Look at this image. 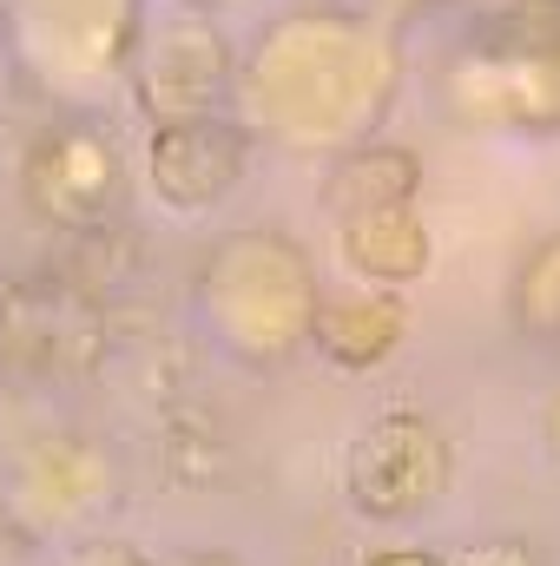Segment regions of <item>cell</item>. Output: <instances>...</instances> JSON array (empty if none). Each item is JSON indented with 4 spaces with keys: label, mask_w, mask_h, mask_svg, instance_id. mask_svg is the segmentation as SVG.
<instances>
[{
    "label": "cell",
    "mask_w": 560,
    "mask_h": 566,
    "mask_svg": "<svg viewBox=\"0 0 560 566\" xmlns=\"http://www.w3.org/2000/svg\"><path fill=\"white\" fill-rule=\"evenodd\" d=\"M350 481H356L363 514H383V521L416 514V507L435 501V488L448 481L442 434H435L428 422H416V416H383V422L363 434Z\"/></svg>",
    "instance_id": "cell-1"
},
{
    "label": "cell",
    "mask_w": 560,
    "mask_h": 566,
    "mask_svg": "<svg viewBox=\"0 0 560 566\" xmlns=\"http://www.w3.org/2000/svg\"><path fill=\"white\" fill-rule=\"evenodd\" d=\"M238 139L225 133V126H211V119H198V126H172L158 151H152V165H158V185L172 191V198H185V205H205V198H218L231 178H238Z\"/></svg>",
    "instance_id": "cell-2"
},
{
    "label": "cell",
    "mask_w": 560,
    "mask_h": 566,
    "mask_svg": "<svg viewBox=\"0 0 560 566\" xmlns=\"http://www.w3.org/2000/svg\"><path fill=\"white\" fill-rule=\"evenodd\" d=\"M396 336H403V316H396V303H343L330 323H323V343L343 356V363H376V356H390L396 349Z\"/></svg>",
    "instance_id": "cell-4"
},
{
    "label": "cell",
    "mask_w": 560,
    "mask_h": 566,
    "mask_svg": "<svg viewBox=\"0 0 560 566\" xmlns=\"http://www.w3.org/2000/svg\"><path fill=\"white\" fill-rule=\"evenodd\" d=\"M350 264L370 271V277L396 283L416 277L428 264V238L416 224V205H370V211H350Z\"/></svg>",
    "instance_id": "cell-3"
},
{
    "label": "cell",
    "mask_w": 560,
    "mask_h": 566,
    "mask_svg": "<svg viewBox=\"0 0 560 566\" xmlns=\"http://www.w3.org/2000/svg\"><path fill=\"white\" fill-rule=\"evenodd\" d=\"M515 316L535 329V336H560V238H548L528 271L515 283Z\"/></svg>",
    "instance_id": "cell-5"
},
{
    "label": "cell",
    "mask_w": 560,
    "mask_h": 566,
    "mask_svg": "<svg viewBox=\"0 0 560 566\" xmlns=\"http://www.w3.org/2000/svg\"><path fill=\"white\" fill-rule=\"evenodd\" d=\"M370 566H442V560H428V554H376Z\"/></svg>",
    "instance_id": "cell-6"
}]
</instances>
